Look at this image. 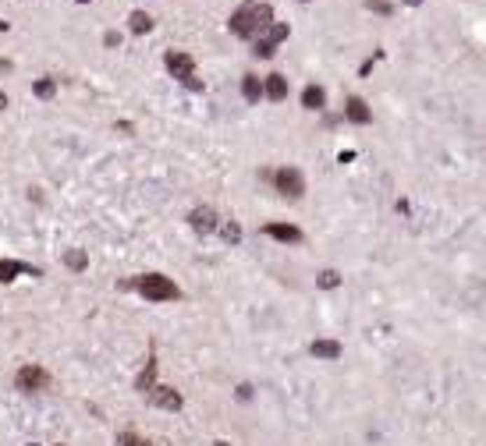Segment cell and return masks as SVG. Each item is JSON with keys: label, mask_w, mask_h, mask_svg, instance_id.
Here are the masks:
<instances>
[{"label": "cell", "mask_w": 486, "mask_h": 446, "mask_svg": "<svg viewBox=\"0 0 486 446\" xmlns=\"http://www.w3.org/2000/svg\"><path fill=\"white\" fill-rule=\"evenodd\" d=\"M242 96H245L249 103H259V96H263V82H259L256 75H245V82H242Z\"/></svg>", "instance_id": "14"}, {"label": "cell", "mask_w": 486, "mask_h": 446, "mask_svg": "<svg viewBox=\"0 0 486 446\" xmlns=\"http://www.w3.org/2000/svg\"><path fill=\"white\" fill-rule=\"evenodd\" d=\"M224 238H228V241H238V238H242L238 223H224Z\"/></svg>", "instance_id": "23"}, {"label": "cell", "mask_w": 486, "mask_h": 446, "mask_svg": "<svg viewBox=\"0 0 486 446\" xmlns=\"http://www.w3.org/2000/svg\"><path fill=\"white\" fill-rule=\"evenodd\" d=\"M53 92H57V82H53V78H39V82H36V96H39V99H50Z\"/></svg>", "instance_id": "17"}, {"label": "cell", "mask_w": 486, "mask_h": 446, "mask_svg": "<svg viewBox=\"0 0 486 446\" xmlns=\"http://www.w3.org/2000/svg\"><path fill=\"white\" fill-rule=\"evenodd\" d=\"M68 266H71V269H82V266H85V255H82V252H68Z\"/></svg>", "instance_id": "22"}, {"label": "cell", "mask_w": 486, "mask_h": 446, "mask_svg": "<svg viewBox=\"0 0 486 446\" xmlns=\"http://www.w3.org/2000/svg\"><path fill=\"white\" fill-rule=\"evenodd\" d=\"M274 185H277V192L288 195V199H298V195L305 192V181H302V174L295 171V166H281V171L274 174Z\"/></svg>", "instance_id": "5"}, {"label": "cell", "mask_w": 486, "mask_h": 446, "mask_svg": "<svg viewBox=\"0 0 486 446\" xmlns=\"http://www.w3.org/2000/svg\"><path fill=\"white\" fill-rule=\"evenodd\" d=\"M135 291H139L146 301H174V298L181 294L164 273H146V276H139V280H135Z\"/></svg>", "instance_id": "2"}, {"label": "cell", "mask_w": 486, "mask_h": 446, "mask_svg": "<svg viewBox=\"0 0 486 446\" xmlns=\"http://www.w3.org/2000/svg\"><path fill=\"white\" fill-rule=\"evenodd\" d=\"M263 234L277 238V241H284V245H295V241H302V231H298V227H291V223H266V227H263Z\"/></svg>", "instance_id": "6"}, {"label": "cell", "mask_w": 486, "mask_h": 446, "mask_svg": "<svg viewBox=\"0 0 486 446\" xmlns=\"http://www.w3.org/2000/svg\"><path fill=\"white\" fill-rule=\"evenodd\" d=\"M15 386L22 389V394H43V389L50 386V372L39 368V365H25V368H18Z\"/></svg>", "instance_id": "4"}, {"label": "cell", "mask_w": 486, "mask_h": 446, "mask_svg": "<svg viewBox=\"0 0 486 446\" xmlns=\"http://www.w3.org/2000/svg\"><path fill=\"white\" fill-rule=\"evenodd\" d=\"M78 4H89V0H78Z\"/></svg>", "instance_id": "27"}, {"label": "cell", "mask_w": 486, "mask_h": 446, "mask_svg": "<svg viewBox=\"0 0 486 446\" xmlns=\"http://www.w3.org/2000/svg\"><path fill=\"white\" fill-rule=\"evenodd\" d=\"M192 227H195L199 234H209L213 227H217V213H213V209H195V213H192Z\"/></svg>", "instance_id": "10"}, {"label": "cell", "mask_w": 486, "mask_h": 446, "mask_svg": "<svg viewBox=\"0 0 486 446\" xmlns=\"http://www.w3.org/2000/svg\"><path fill=\"white\" fill-rule=\"evenodd\" d=\"M164 64H167V71H171L174 78H181L188 89H199V78H195V61L188 57V53H181V50H171L167 57H164Z\"/></svg>", "instance_id": "3"}, {"label": "cell", "mask_w": 486, "mask_h": 446, "mask_svg": "<svg viewBox=\"0 0 486 446\" xmlns=\"http://www.w3.org/2000/svg\"><path fill=\"white\" fill-rule=\"evenodd\" d=\"M312 354L316 358H341V344L338 340H316L312 344Z\"/></svg>", "instance_id": "13"}, {"label": "cell", "mask_w": 486, "mask_h": 446, "mask_svg": "<svg viewBox=\"0 0 486 446\" xmlns=\"http://www.w3.org/2000/svg\"><path fill=\"white\" fill-rule=\"evenodd\" d=\"M118 446H153V443L142 439V436H135V432H121L118 436Z\"/></svg>", "instance_id": "18"}, {"label": "cell", "mask_w": 486, "mask_h": 446, "mask_svg": "<svg viewBox=\"0 0 486 446\" xmlns=\"http://www.w3.org/2000/svg\"><path fill=\"white\" fill-rule=\"evenodd\" d=\"M323 103H327V92H323L319 85H305L302 89V106L305 110H323Z\"/></svg>", "instance_id": "11"}, {"label": "cell", "mask_w": 486, "mask_h": 446, "mask_svg": "<svg viewBox=\"0 0 486 446\" xmlns=\"http://www.w3.org/2000/svg\"><path fill=\"white\" fill-rule=\"evenodd\" d=\"M369 11H380V15H387V11H391V4H387V0H369Z\"/></svg>", "instance_id": "24"}, {"label": "cell", "mask_w": 486, "mask_h": 446, "mask_svg": "<svg viewBox=\"0 0 486 446\" xmlns=\"http://www.w3.org/2000/svg\"><path fill=\"white\" fill-rule=\"evenodd\" d=\"M408 4H422V0H408Z\"/></svg>", "instance_id": "26"}, {"label": "cell", "mask_w": 486, "mask_h": 446, "mask_svg": "<svg viewBox=\"0 0 486 446\" xmlns=\"http://www.w3.org/2000/svg\"><path fill=\"white\" fill-rule=\"evenodd\" d=\"M153 372H156V361L146 365V372H142V379H139V389H153Z\"/></svg>", "instance_id": "20"}, {"label": "cell", "mask_w": 486, "mask_h": 446, "mask_svg": "<svg viewBox=\"0 0 486 446\" xmlns=\"http://www.w3.org/2000/svg\"><path fill=\"white\" fill-rule=\"evenodd\" d=\"M153 401L160 408H167V411H178L181 408V394H174L171 386H153Z\"/></svg>", "instance_id": "8"}, {"label": "cell", "mask_w": 486, "mask_h": 446, "mask_svg": "<svg viewBox=\"0 0 486 446\" xmlns=\"http://www.w3.org/2000/svg\"><path fill=\"white\" fill-rule=\"evenodd\" d=\"M270 22H274V11H270V4L249 0V4H245L242 11H235V15H231L228 29H231L235 36H242V39H252V36H259Z\"/></svg>", "instance_id": "1"}, {"label": "cell", "mask_w": 486, "mask_h": 446, "mask_svg": "<svg viewBox=\"0 0 486 446\" xmlns=\"http://www.w3.org/2000/svg\"><path fill=\"white\" fill-rule=\"evenodd\" d=\"M259 39H266L270 46H277L281 39H288V25H274V22H270L266 25V36H259Z\"/></svg>", "instance_id": "15"}, {"label": "cell", "mask_w": 486, "mask_h": 446, "mask_svg": "<svg viewBox=\"0 0 486 446\" xmlns=\"http://www.w3.org/2000/svg\"><path fill=\"white\" fill-rule=\"evenodd\" d=\"M345 117H348L352 124H369V121H373V114H369L366 99H359V96H352V99H348V106H345Z\"/></svg>", "instance_id": "7"}, {"label": "cell", "mask_w": 486, "mask_h": 446, "mask_svg": "<svg viewBox=\"0 0 486 446\" xmlns=\"http://www.w3.org/2000/svg\"><path fill=\"white\" fill-rule=\"evenodd\" d=\"M274 50L277 46H270L266 39H256V57H274Z\"/></svg>", "instance_id": "21"}, {"label": "cell", "mask_w": 486, "mask_h": 446, "mask_svg": "<svg viewBox=\"0 0 486 446\" xmlns=\"http://www.w3.org/2000/svg\"><path fill=\"white\" fill-rule=\"evenodd\" d=\"M263 92L274 99V103H281V99H288V78L284 75H270L266 78V85H263Z\"/></svg>", "instance_id": "9"}, {"label": "cell", "mask_w": 486, "mask_h": 446, "mask_svg": "<svg viewBox=\"0 0 486 446\" xmlns=\"http://www.w3.org/2000/svg\"><path fill=\"white\" fill-rule=\"evenodd\" d=\"M338 284H341V276H338L334 269H327V273L319 276V287H327V291H331V287H338Z\"/></svg>", "instance_id": "19"}, {"label": "cell", "mask_w": 486, "mask_h": 446, "mask_svg": "<svg viewBox=\"0 0 486 446\" xmlns=\"http://www.w3.org/2000/svg\"><path fill=\"white\" fill-rule=\"evenodd\" d=\"M4 106H8V96H4V92H0V110H4Z\"/></svg>", "instance_id": "25"}, {"label": "cell", "mask_w": 486, "mask_h": 446, "mask_svg": "<svg viewBox=\"0 0 486 446\" xmlns=\"http://www.w3.org/2000/svg\"><path fill=\"white\" fill-rule=\"evenodd\" d=\"M18 273H32V276H36V269H29V266H22V262H4V259H0V284L15 280Z\"/></svg>", "instance_id": "12"}, {"label": "cell", "mask_w": 486, "mask_h": 446, "mask_svg": "<svg viewBox=\"0 0 486 446\" xmlns=\"http://www.w3.org/2000/svg\"><path fill=\"white\" fill-rule=\"evenodd\" d=\"M128 22H132V32H139V36L153 29V18H149L146 11H132V18H128Z\"/></svg>", "instance_id": "16"}]
</instances>
